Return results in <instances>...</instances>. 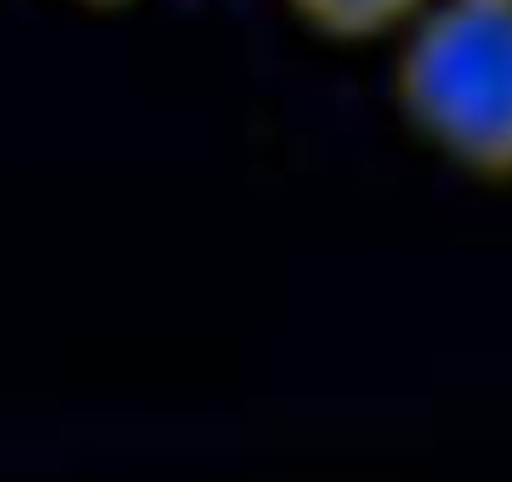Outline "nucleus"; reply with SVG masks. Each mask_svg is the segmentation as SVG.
Wrapping results in <instances>:
<instances>
[{
  "label": "nucleus",
  "instance_id": "f257e3e1",
  "mask_svg": "<svg viewBox=\"0 0 512 482\" xmlns=\"http://www.w3.org/2000/svg\"><path fill=\"white\" fill-rule=\"evenodd\" d=\"M413 135L478 179H512V0H433L398 35Z\"/></svg>",
  "mask_w": 512,
  "mask_h": 482
},
{
  "label": "nucleus",
  "instance_id": "f03ea898",
  "mask_svg": "<svg viewBox=\"0 0 512 482\" xmlns=\"http://www.w3.org/2000/svg\"><path fill=\"white\" fill-rule=\"evenodd\" d=\"M284 5L329 40H378V35H403L433 0H284Z\"/></svg>",
  "mask_w": 512,
  "mask_h": 482
},
{
  "label": "nucleus",
  "instance_id": "7ed1b4c3",
  "mask_svg": "<svg viewBox=\"0 0 512 482\" xmlns=\"http://www.w3.org/2000/svg\"><path fill=\"white\" fill-rule=\"evenodd\" d=\"M80 5H130V0H80Z\"/></svg>",
  "mask_w": 512,
  "mask_h": 482
}]
</instances>
